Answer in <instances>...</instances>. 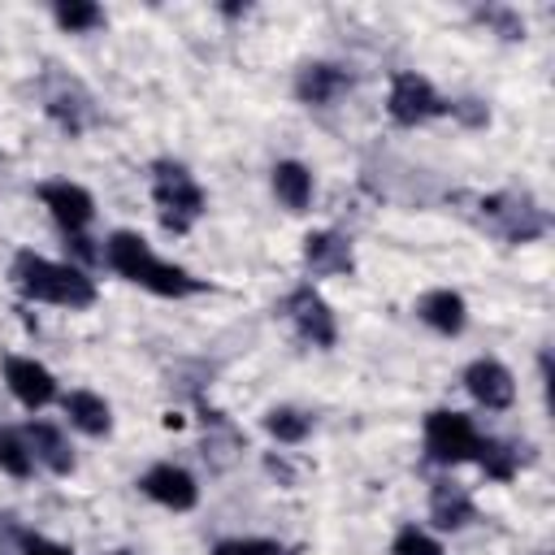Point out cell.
I'll return each instance as SVG.
<instances>
[{
    "instance_id": "cell-21",
    "label": "cell",
    "mask_w": 555,
    "mask_h": 555,
    "mask_svg": "<svg viewBox=\"0 0 555 555\" xmlns=\"http://www.w3.org/2000/svg\"><path fill=\"white\" fill-rule=\"evenodd\" d=\"M264 434L282 447H299L308 434H312V412L304 408H291V403H278L264 412Z\"/></svg>"
},
{
    "instance_id": "cell-28",
    "label": "cell",
    "mask_w": 555,
    "mask_h": 555,
    "mask_svg": "<svg viewBox=\"0 0 555 555\" xmlns=\"http://www.w3.org/2000/svg\"><path fill=\"white\" fill-rule=\"evenodd\" d=\"M447 113L460 117V121H468V126H486L490 121V108L481 100H447Z\"/></svg>"
},
{
    "instance_id": "cell-18",
    "label": "cell",
    "mask_w": 555,
    "mask_h": 555,
    "mask_svg": "<svg viewBox=\"0 0 555 555\" xmlns=\"http://www.w3.org/2000/svg\"><path fill=\"white\" fill-rule=\"evenodd\" d=\"M26 442H30V455H35V464H43L48 473H56V477H69L74 473V447H69V438L56 429V425H48V421H30L26 429Z\"/></svg>"
},
{
    "instance_id": "cell-24",
    "label": "cell",
    "mask_w": 555,
    "mask_h": 555,
    "mask_svg": "<svg viewBox=\"0 0 555 555\" xmlns=\"http://www.w3.org/2000/svg\"><path fill=\"white\" fill-rule=\"evenodd\" d=\"M390 555H447V551H442V542H438L429 529L403 525V529L390 538Z\"/></svg>"
},
{
    "instance_id": "cell-20",
    "label": "cell",
    "mask_w": 555,
    "mask_h": 555,
    "mask_svg": "<svg viewBox=\"0 0 555 555\" xmlns=\"http://www.w3.org/2000/svg\"><path fill=\"white\" fill-rule=\"evenodd\" d=\"M473 460L481 464V473H486L490 481H512V477L520 473V464H525L520 447H516V442H507V438H481Z\"/></svg>"
},
{
    "instance_id": "cell-23",
    "label": "cell",
    "mask_w": 555,
    "mask_h": 555,
    "mask_svg": "<svg viewBox=\"0 0 555 555\" xmlns=\"http://www.w3.org/2000/svg\"><path fill=\"white\" fill-rule=\"evenodd\" d=\"M35 468H39V464H35V455H30L26 434L0 425V473H9V477H30Z\"/></svg>"
},
{
    "instance_id": "cell-22",
    "label": "cell",
    "mask_w": 555,
    "mask_h": 555,
    "mask_svg": "<svg viewBox=\"0 0 555 555\" xmlns=\"http://www.w3.org/2000/svg\"><path fill=\"white\" fill-rule=\"evenodd\" d=\"M52 22L65 35H91L104 26V9L91 0H61V4H52Z\"/></svg>"
},
{
    "instance_id": "cell-14",
    "label": "cell",
    "mask_w": 555,
    "mask_h": 555,
    "mask_svg": "<svg viewBox=\"0 0 555 555\" xmlns=\"http://www.w3.org/2000/svg\"><path fill=\"white\" fill-rule=\"evenodd\" d=\"M304 269L312 278H343L356 269L351 238L338 230H308L304 234Z\"/></svg>"
},
{
    "instance_id": "cell-26",
    "label": "cell",
    "mask_w": 555,
    "mask_h": 555,
    "mask_svg": "<svg viewBox=\"0 0 555 555\" xmlns=\"http://www.w3.org/2000/svg\"><path fill=\"white\" fill-rule=\"evenodd\" d=\"M212 555H291V551L273 538H225L212 546Z\"/></svg>"
},
{
    "instance_id": "cell-10",
    "label": "cell",
    "mask_w": 555,
    "mask_h": 555,
    "mask_svg": "<svg viewBox=\"0 0 555 555\" xmlns=\"http://www.w3.org/2000/svg\"><path fill=\"white\" fill-rule=\"evenodd\" d=\"M4 386L26 412H39L56 399V377L35 356H4Z\"/></svg>"
},
{
    "instance_id": "cell-4",
    "label": "cell",
    "mask_w": 555,
    "mask_h": 555,
    "mask_svg": "<svg viewBox=\"0 0 555 555\" xmlns=\"http://www.w3.org/2000/svg\"><path fill=\"white\" fill-rule=\"evenodd\" d=\"M481 221L503 243H533L546 234V208L529 191H494L481 199Z\"/></svg>"
},
{
    "instance_id": "cell-12",
    "label": "cell",
    "mask_w": 555,
    "mask_h": 555,
    "mask_svg": "<svg viewBox=\"0 0 555 555\" xmlns=\"http://www.w3.org/2000/svg\"><path fill=\"white\" fill-rule=\"evenodd\" d=\"M139 490H143L152 503L169 507V512H191V507L199 503V481H195L182 464H173V460L152 464V468L139 477Z\"/></svg>"
},
{
    "instance_id": "cell-29",
    "label": "cell",
    "mask_w": 555,
    "mask_h": 555,
    "mask_svg": "<svg viewBox=\"0 0 555 555\" xmlns=\"http://www.w3.org/2000/svg\"><path fill=\"white\" fill-rule=\"evenodd\" d=\"M117 555H134V551H117Z\"/></svg>"
},
{
    "instance_id": "cell-5",
    "label": "cell",
    "mask_w": 555,
    "mask_h": 555,
    "mask_svg": "<svg viewBox=\"0 0 555 555\" xmlns=\"http://www.w3.org/2000/svg\"><path fill=\"white\" fill-rule=\"evenodd\" d=\"M421 442H425V460L429 464H442V468H455V464H468L477 455V425L468 412H455V408H434L421 425Z\"/></svg>"
},
{
    "instance_id": "cell-1",
    "label": "cell",
    "mask_w": 555,
    "mask_h": 555,
    "mask_svg": "<svg viewBox=\"0 0 555 555\" xmlns=\"http://www.w3.org/2000/svg\"><path fill=\"white\" fill-rule=\"evenodd\" d=\"M100 260H104L117 278H126V282H134V286L160 295V299H186V295H199V291L208 286V282L195 278L191 269H182V264H173V260H160V256L152 251V243H147L139 230H113V234L104 238V247H100Z\"/></svg>"
},
{
    "instance_id": "cell-7",
    "label": "cell",
    "mask_w": 555,
    "mask_h": 555,
    "mask_svg": "<svg viewBox=\"0 0 555 555\" xmlns=\"http://www.w3.org/2000/svg\"><path fill=\"white\" fill-rule=\"evenodd\" d=\"M282 312L291 317V325H295V334H299L304 343H312V347H321V351H330V347L338 343V317H334V308L325 304V295H321L312 282H299V286L282 299Z\"/></svg>"
},
{
    "instance_id": "cell-3",
    "label": "cell",
    "mask_w": 555,
    "mask_h": 555,
    "mask_svg": "<svg viewBox=\"0 0 555 555\" xmlns=\"http://www.w3.org/2000/svg\"><path fill=\"white\" fill-rule=\"evenodd\" d=\"M147 182H152V204L160 212V225L173 234H186L204 212H208V195L195 182V173L182 160H152L147 165Z\"/></svg>"
},
{
    "instance_id": "cell-27",
    "label": "cell",
    "mask_w": 555,
    "mask_h": 555,
    "mask_svg": "<svg viewBox=\"0 0 555 555\" xmlns=\"http://www.w3.org/2000/svg\"><path fill=\"white\" fill-rule=\"evenodd\" d=\"M17 555H74L65 542H52V538H43V533H30V529H22L17 533Z\"/></svg>"
},
{
    "instance_id": "cell-9",
    "label": "cell",
    "mask_w": 555,
    "mask_h": 555,
    "mask_svg": "<svg viewBox=\"0 0 555 555\" xmlns=\"http://www.w3.org/2000/svg\"><path fill=\"white\" fill-rule=\"evenodd\" d=\"M43 113L65 130V134H82L95 117V104L87 95V87L78 78H65V74H52L43 82Z\"/></svg>"
},
{
    "instance_id": "cell-2",
    "label": "cell",
    "mask_w": 555,
    "mask_h": 555,
    "mask_svg": "<svg viewBox=\"0 0 555 555\" xmlns=\"http://www.w3.org/2000/svg\"><path fill=\"white\" fill-rule=\"evenodd\" d=\"M9 278L17 286L22 299L30 304H52V308H69V312H82L95 304V278L69 260H52V256H39L30 247H22L9 264Z\"/></svg>"
},
{
    "instance_id": "cell-6",
    "label": "cell",
    "mask_w": 555,
    "mask_h": 555,
    "mask_svg": "<svg viewBox=\"0 0 555 555\" xmlns=\"http://www.w3.org/2000/svg\"><path fill=\"white\" fill-rule=\"evenodd\" d=\"M447 113V95L416 69H395L390 74V91H386V117L403 130L412 126H425L434 117Z\"/></svg>"
},
{
    "instance_id": "cell-16",
    "label": "cell",
    "mask_w": 555,
    "mask_h": 555,
    "mask_svg": "<svg viewBox=\"0 0 555 555\" xmlns=\"http://www.w3.org/2000/svg\"><path fill=\"white\" fill-rule=\"evenodd\" d=\"M61 412L69 416V425L78 429V434H87V438H108L113 434V408H108V399L104 395H95V390H69V395H61Z\"/></svg>"
},
{
    "instance_id": "cell-8",
    "label": "cell",
    "mask_w": 555,
    "mask_h": 555,
    "mask_svg": "<svg viewBox=\"0 0 555 555\" xmlns=\"http://www.w3.org/2000/svg\"><path fill=\"white\" fill-rule=\"evenodd\" d=\"M35 195H39V204L48 208V217L61 225L65 238L87 234V225L95 221V199H91V191L78 186V182H69V178H48V182L35 186Z\"/></svg>"
},
{
    "instance_id": "cell-11",
    "label": "cell",
    "mask_w": 555,
    "mask_h": 555,
    "mask_svg": "<svg viewBox=\"0 0 555 555\" xmlns=\"http://www.w3.org/2000/svg\"><path fill=\"white\" fill-rule=\"evenodd\" d=\"M464 390L473 395V403H481L486 412H503L516 403V377L503 360L494 356H477L468 369H464Z\"/></svg>"
},
{
    "instance_id": "cell-15",
    "label": "cell",
    "mask_w": 555,
    "mask_h": 555,
    "mask_svg": "<svg viewBox=\"0 0 555 555\" xmlns=\"http://www.w3.org/2000/svg\"><path fill=\"white\" fill-rule=\"evenodd\" d=\"M412 312H416L434 334H442V338H455V334H464V325H468V299H464L460 291H451V286L425 291Z\"/></svg>"
},
{
    "instance_id": "cell-25",
    "label": "cell",
    "mask_w": 555,
    "mask_h": 555,
    "mask_svg": "<svg viewBox=\"0 0 555 555\" xmlns=\"http://www.w3.org/2000/svg\"><path fill=\"white\" fill-rule=\"evenodd\" d=\"M477 22L494 26L503 39H525V17H520L516 9H503V4H486V9H477Z\"/></svg>"
},
{
    "instance_id": "cell-17",
    "label": "cell",
    "mask_w": 555,
    "mask_h": 555,
    "mask_svg": "<svg viewBox=\"0 0 555 555\" xmlns=\"http://www.w3.org/2000/svg\"><path fill=\"white\" fill-rule=\"evenodd\" d=\"M429 520H434V529L455 533V529H464V525L477 520V503H473V494L464 486L434 481V490H429Z\"/></svg>"
},
{
    "instance_id": "cell-13",
    "label": "cell",
    "mask_w": 555,
    "mask_h": 555,
    "mask_svg": "<svg viewBox=\"0 0 555 555\" xmlns=\"http://www.w3.org/2000/svg\"><path fill=\"white\" fill-rule=\"evenodd\" d=\"M351 82L356 78L343 65H334V61H308L295 74V100L308 104V108H330L334 100H343L351 91Z\"/></svg>"
},
{
    "instance_id": "cell-19",
    "label": "cell",
    "mask_w": 555,
    "mask_h": 555,
    "mask_svg": "<svg viewBox=\"0 0 555 555\" xmlns=\"http://www.w3.org/2000/svg\"><path fill=\"white\" fill-rule=\"evenodd\" d=\"M269 186L286 212H304L312 204V169L304 160H278L269 169Z\"/></svg>"
}]
</instances>
